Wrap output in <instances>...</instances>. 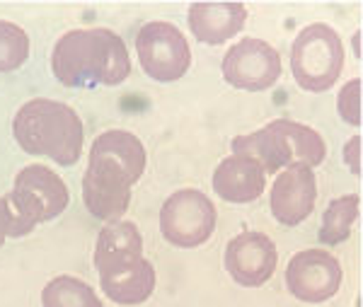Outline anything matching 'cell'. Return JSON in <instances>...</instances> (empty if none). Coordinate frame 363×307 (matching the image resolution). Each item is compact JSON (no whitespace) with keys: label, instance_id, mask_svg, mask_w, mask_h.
Wrapping results in <instances>:
<instances>
[{"label":"cell","instance_id":"obj_7","mask_svg":"<svg viewBox=\"0 0 363 307\" xmlns=\"http://www.w3.org/2000/svg\"><path fill=\"white\" fill-rule=\"evenodd\" d=\"M344 44L335 27L308 25L294 41L291 49V70L303 90L327 92L339 80L344 68Z\"/></svg>","mask_w":363,"mask_h":307},{"label":"cell","instance_id":"obj_9","mask_svg":"<svg viewBox=\"0 0 363 307\" xmlns=\"http://www.w3.org/2000/svg\"><path fill=\"white\" fill-rule=\"evenodd\" d=\"M136 54L140 68L157 82H174L184 78L191 66V49L184 34L169 22H148L136 37Z\"/></svg>","mask_w":363,"mask_h":307},{"label":"cell","instance_id":"obj_13","mask_svg":"<svg viewBox=\"0 0 363 307\" xmlns=\"http://www.w3.org/2000/svg\"><path fill=\"white\" fill-rule=\"evenodd\" d=\"M315 201H318V182H315L313 167L291 164L281 169V174L274 179L269 208L281 225L294 228L313 213Z\"/></svg>","mask_w":363,"mask_h":307},{"label":"cell","instance_id":"obj_1","mask_svg":"<svg viewBox=\"0 0 363 307\" xmlns=\"http://www.w3.org/2000/svg\"><path fill=\"white\" fill-rule=\"evenodd\" d=\"M145 172V147L128 131H104L90 147L83 201L99 221H119L131 203V186Z\"/></svg>","mask_w":363,"mask_h":307},{"label":"cell","instance_id":"obj_16","mask_svg":"<svg viewBox=\"0 0 363 307\" xmlns=\"http://www.w3.org/2000/svg\"><path fill=\"white\" fill-rule=\"evenodd\" d=\"M361 211V199L359 194H347V196H339L335 201H330L325 216H322V225H320V242L327 247L342 245L344 240H349L351 228H354L356 218Z\"/></svg>","mask_w":363,"mask_h":307},{"label":"cell","instance_id":"obj_17","mask_svg":"<svg viewBox=\"0 0 363 307\" xmlns=\"http://www.w3.org/2000/svg\"><path fill=\"white\" fill-rule=\"evenodd\" d=\"M44 307H102L97 293L75 276H58L42 291Z\"/></svg>","mask_w":363,"mask_h":307},{"label":"cell","instance_id":"obj_21","mask_svg":"<svg viewBox=\"0 0 363 307\" xmlns=\"http://www.w3.org/2000/svg\"><path fill=\"white\" fill-rule=\"evenodd\" d=\"M10 225H13V218H10L8 201H5V196H0V247L10 238Z\"/></svg>","mask_w":363,"mask_h":307},{"label":"cell","instance_id":"obj_6","mask_svg":"<svg viewBox=\"0 0 363 307\" xmlns=\"http://www.w3.org/2000/svg\"><path fill=\"white\" fill-rule=\"evenodd\" d=\"M10 208V238H25L39 223L54 221L68 208V186L54 169L44 164H27L15 177V184L5 196Z\"/></svg>","mask_w":363,"mask_h":307},{"label":"cell","instance_id":"obj_15","mask_svg":"<svg viewBox=\"0 0 363 307\" xmlns=\"http://www.w3.org/2000/svg\"><path fill=\"white\" fill-rule=\"evenodd\" d=\"M247 20L242 3H196L189 8V29L201 44H225Z\"/></svg>","mask_w":363,"mask_h":307},{"label":"cell","instance_id":"obj_20","mask_svg":"<svg viewBox=\"0 0 363 307\" xmlns=\"http://www.w3.org/2000/svg\"><path fill=\"white\" fill-rule=\"evenodd\" d=\"M344 162L354 174H361V135H354L347 145H344Z\"/></svg>","mask_w":363,"mask_h":307},{"label":"cell","instance_id":"obj_4","mask_svg":"<svg viewBox=\"0 0 363 307\" xmlns=\"http://www.w3.org/2000/svg\"><path fill=\"white\" fill-rule=\"evenodd\" d=\"M13 135L29 155H44L70 167L83 152V121L78 111L54 99H29L13 119Z\"/></svg>","mask_w":363,"mask_h":307},{"label":"cell","instance_id":"obj_18","mask_svg":"<svg viewBox=\"0 0 363 307\" xmlns=\"http://www.w3.org/2000/svg\"><path fill=\"white\" fill-rule=\"evenodd\" d=\"M29 58V37L15 22L0 20V73H13Z\"/></svg>","mask_w":363,"mask_h":307},{"label":"cell","instance_id":"obj_11","mask_svg":"<svg viewBox=\"0 0 363 307\" xmlns=\"http://www.w3.org/2000/svg\"><path fill=\"white\" fill-rule=\"evenodd\" d=\"M286 286L303 303H325L335 298L342 286V267L337 257L325 250H303L291 257L286 269Z\"/></svg>","mask_w":363,"mask_h":307},{"label":"cell","instance_id":"obj_5","mask_svg":"<svg viewBox=\"0 0 363 307\" xmlns=\"http://www.w3.org/2000/svg\"><path fill=\"white\" fill-rule=\"evenodd\" d=\"M233 152L252 157L255 162H259L264 174H274L279 169L291 167V164L318 167L325 162L327 145L322 135L306 123L274 119L272 123L262 126L259 131L238 135L233 140Z\"/></svg>","mask_w":363,"mask_h":307},{"label":"cell","instance_id":"obj_2","mask_svg":"<svg viewBox=\"0 0 363 307\" xmlns=\"http://www.w3.org/2000/svg\"><path fill=\"white\" fill-rule=\"evenodd\" d=\"M51 70L66 87H112L131 75V58L124 39L112 29H70L56 41Z\"/></svg>","mask_w":363,"mask_h":307},{"label":"cell","instance_id":"obj_12","mask_svg":"<svg viewBox=\"0 0 363 307\" xmlns=\"http://www.w3.org/2000/svg\"><path fill=\"white\" fill-rule=\"evenodd\" d=\"M279 252L264 233H240L225 247V269L245 288H259L272 279Z\"/></svg>","mask_w":363,"mask_h":307},{"label":"cell","instance_id":"obj_10","mask_svg":"<svg viewBox=\"0 0 363 307\" xmlns=\"http://www.w3.org/2000/svg\"><path fill=\"white\" fill-rule=\"evenodd\" d=\"M220 68L228 85L247 92H264L281 78V56L262 39H240L225 51Z\"/></svg>","mask_w":363,"mask_h":307},{"label":"cell","instance_id":"obj_3","mask_svg":"<svg viewBox=\"0 0 363 307\" xmlns=\"http://www.w3.org/2000/svg\"><path fill=\"white\" fill-rule=\"evenodd\" d=\"M99 286L116 305H140L155 291V269L143 257V238L128 221L107 223L97 235Z\"/></svg>","mask_w":363,"mask_h":307},{"label":"cell","instance_id":"obj_19","mask_svg":"<svg viewBox=\"0 0 363 307\" xmlns=\"http://www.w3.org/2000/svg\"><path fill=\"white\" fill-rule=\"evenodd\" d=\"M337 109L351 126H361V80L354 78L342 87L337 97Z\"/></svg>","mask_w":363,"mask_h":307},{"label":"cell","instance_id":"obj_14","mask_svg":"<svg viewBox=\"0 0 363 307\" xmlns=\"http://www.w3.org/2000/svg\"><path fill=\"white\" fill-rule=\"evenodd\" d=\"M267 189V174L247 155L225 157L213 172V191L230 203H250L257 201Z\"/></svg>","mask_w":363,"mask_h":307},{"label":"cell","instance_id":"obj_8","mask_svg":"<svg viewBox=\"0 0 363 307\" xmlns=\"http://www.w3.org/2000/svg\"><path fill=\"white\" fill-rule=\"evenodd\" d=\"M216 230V206L199 189H179L160 208V233L169 245L194 250Z\"/></svg>","mask_w":363,"mask_h":307}]
</instances>
